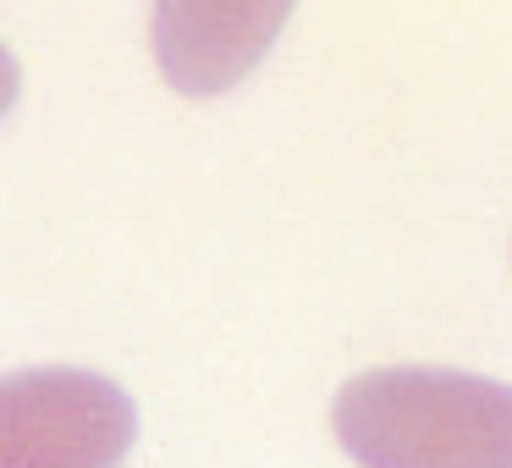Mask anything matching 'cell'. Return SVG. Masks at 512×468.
<instances>
[{
  "label": "cell",
  "instance_id": "1",
  "mask_svg": "<svg viewBox=\"0 0 512 468\" xmlns=\"http://www.w3.org/2000/svg\"><path fill=\"white\" fill-rule=\"evenodd\" d=\"M331 424L364 468H512V386L463 369H369Z\"/></svg>",
  "mask_w": 512,
  "mask_h": 468
},
{
  "label": "cell",
  "instance_id": "3",
  "mask_svg": "<svg viewBox=\"0 0 512 468\" xmlns=\"http://www.w3.org/2000/svg\"><path fill=\"white\" fill-rule=\"evenodd\" d=\"M287 6H160L155 56L182 94H221L259 61Z\"/></svg>",
  "mask_w": 512,
  "mask_h": 468
},
{
  "label": "cell",
  "instance_id": "2",
  "mask_svg": "<svg viewBox=\"0 0 512 468\" xmlns=\"http://www.w3.org/2000/svg\"><path fill=\"white\" fill-rule=\"evenodd\" d=\"M0 468H116L133 441V408L100 375L23 369L0 391Z\"/></svg>",
  "mask_w": 512,
  "mask_h": 468
}]
</instances>
